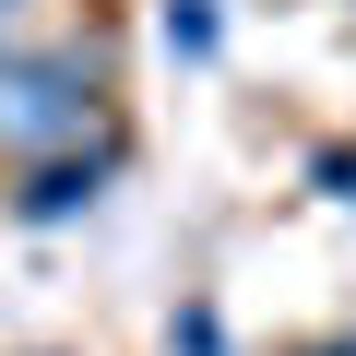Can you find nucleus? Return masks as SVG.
<instances>
[{
  "instance_id": "obj_1",
  "label": "nucleus",
  "mask_w": 356,
  "mask_h": 356,
  "mask_svg": "<svg viewBox=\"0 0 356 356\" xmlns=\"http://www.w3.org/2000/svg\"><path fill=\"white\" fill-rule=\"evenodd\" d=\"M107 131V72L83 48H0V154L36 166Z\"/></svg>"
},
{
  "instance_id": "obj_2",
  "label": "nucleus",
  "mask_w": 356,
  "mask_h": 356,
  "mask_svg": "<svg viewBox=\"0 0 356 356\" xmlns=\"http://www.w3.org/2000/svg\"><path fill=\"white\" fill-rule=\"evenodd\" d=\"M107 178H119V131H95V143H72V154L13 166V226H83V214L107 202Z\"/></svg>"
},
{
  "instance_id": "obj_3",
  "label": "nucleus",
  "mask_w": 356,
  "mask_h": 356,
  "mask_svg": "<svg viewBox=\"0 0 356 356\" xmlns=\"http://www.w3.org/2000/svg\"><path fill=\"white\" fill-rule=\"evenodd\" d=\"M154 36H166V60H214L226 48V13H214V0H166Z\"/></svg>"
},
{
  "instance_id": "obj_4",
  "label": "nucleus",
  "mask_w": 356,
  "mask_h": 356,
  "mask_svg": "<svg viewBox=\"0 0 356 356\" xmlns=\"http://www.w3.org/2000/svg\"><path fill=\"white\" fill-rule=\"evenodd\" d=\"M166 344H178V356H226V321H214V309L191 297V309H178V321H166Z\"/></svg>"
},
{
  "instance_id": "obj_5",
  "label": "nucleus",
  "mask_w": 356,
  "mask_h": 356,
  "mask_svg": "<svg viewBox=\"0 0 356 356\" xmlns=\"http://www.w3.org/2000/svg\"><path fill=\"white\" fill-rule=\"evenodd\" d=\"M297 356H356V332H332V344H297Z\"/></svg>"
},
{
  "instance_id": "obj_6",
  "label": "nucleus",
  "mask_w": 356,
  "mask_h": 356,
  "mask_svg": "<svg viewBox=\"0 0 356 356\" xmlns=\"http://www.w3.org/2000/svg\"><path fill=\"white\" fill-rule=\"evenodd\" d=\"M0 13H24V0H0Z\"/></svg>"
}]
</instances>
